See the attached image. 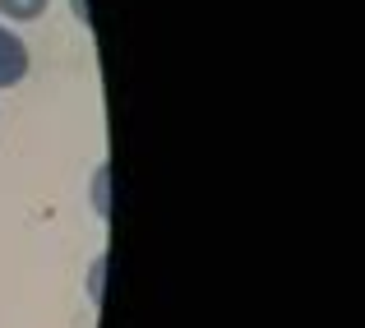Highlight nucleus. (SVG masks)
<instances>
[{"label":"nucleus","instance_id":"obj_2","mask_svg":"<svg viewBox=\"0 0 365 328\" xmlns=\"http://www.w3.org/2000/svg\"><path fill=\"white\" fill-rule=\"evenodd\" d=\"M51 0H0V14L5 19H37Z\"/></svg>","mask_w":365,"mask_h":328},{"label":"nucleus","instance_id":"obj_1","mask_svg":"<svg viewBox=\"0 0 365 328\" xmlns=\"http://www.w3.org/2000/svg\"><path fill=\"white\" fill-rule=\"evenodd\" d=\"M24 74H28V46H24V37L9 33V28L0 24V88H14Z\"/></svg>","mask_w":365,"mask_h":328}]
</instances>
